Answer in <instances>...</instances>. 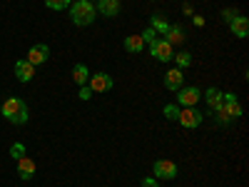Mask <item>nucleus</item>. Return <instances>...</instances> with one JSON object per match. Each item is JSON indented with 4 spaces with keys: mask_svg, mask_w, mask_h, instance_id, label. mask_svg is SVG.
Instances as JSON below:
<instances>
[{
    "mask_svg": "<svg viewBox=\"0 0 249 187\" xmlns=\"http://www.w3.org/2000/svg\"><path fill=\"white\" fill-rule=\"evenodd\" d=\"M172 60L177 62V68H179V70H187V68L192 65V55L187 53V50H182V53H175V57H172Z\"/></svg>",
    "mask_w": 249,
    "mask_h": 187,
    "instance_id": "6ab92c4d",
    "label": "nucleus"
},
{
    "mask_svg": "<svg viewBox=\"0 0 249 187\" xmlns=\"http://www.w3.org/2000/svg\"><path fill=\"white\" fill-rule=\"evenodd\" d=\"M142 187H160V182H157V177H144Z\"/></svg>",
    "mask_w": 249,
    "mask_h": 187,
    "instance_id": "393cba45",
    "label": "nucleus"
},
{
    "mask_svg": "<svg viewBox=\"0 0 249 187\" xmlns=\"http://www.w3.org/2000/svg\"><path fill=\"white\" fill-rule=\"evenodd\" d=\"M33 75H35V68L30 65L28 60H15V77L20 82H30Z\"/></svg>",
    "mask_w": 249,
    "mask_h": 187,
    "instance_id": "9d476101",
    "label": "nucleus"
},
{
    "mask_svg": "<svg viewBox=\"0 0 249 187\" xmlns=\"http://www.w3.org/2000/svg\"><path fill=\"white\" fill-rule=\"evenodd\" d=\"M122 48L127 50V53H132V55H137V53H142L144 43H142V37H140V35H127V37L122 40Z\"/></svg>",
    "mask_w": 249,
    "mask_h": 187,
    "instance_id": "4468645a",
    "label": "nucleus"
},
{
    "mask_svg": "<svg viewBox=\"0 0 249 187\" xmlns=\"http://www.w3.org/2000/svg\"><path fill=\"white\" fill-rule=\"evenodd\" d=\"M164 40L175 48V45H182L184 43V30L179 28V25H170V30L164 33Z\"/></svg>",
    "mask_w": 249,
    "mask_h": 187,
    "instance_id": "2eb2a0df",
    "label": "nucleus"
},
{
    "mask_svg": "<svg viewBox=\"0 0 249 187\" xmlns=\"http://www.w3.org/2000/svg\"><path fill=\"white\" fill-rule=\"evenodd\" d=\"M164 117L167 120H177V115H179V105H175V102H170V105H164Z\"/></svg>",
    "mask_w": 249,
    "mask_h": 187,
    "instance_id": "5701e85b",
    "label": "nucleus"
},
{
    "mask_svg": "<svg viewBox=\"0 0 249 187\" xmlns=\"http://www.w3.org/2000/svg\"><path fill=\"white\" fill-rule=\"evenodd\" d=\"M10 157H13L15 162H18L20 157H25V145H23V142H13V145H10Z\"/></svg>",
    "mask_w": 249,
    "mask_h": 187,
    "instance_id": "aec40b11",
    "label": "nucleus"
},
{
    "mask_svg": "<svg viewBox=\"0 0 249 187\" xmlns=\"http://www.w3.org/2000/svg\"><path fill=\"white\" fill-rule=\"evenodd\" d=\"M140 37H142V43H144V45H152L155 40H157V33H155L152 28H144V30L140 33Z\"/></svg>",
    "mask_w": 249,
    "mask_h": 187,
    "instance_id": "4be33fe9",
    "label": "nucleus"
},
{
    "mask_svg": "<svg viewBox=\"0 0 249 187\" xmlns=\"http://www.w3.org/2000/svg\"><path fill=\"white\" fill-rule=\"evenodd\" d=\"M199 97H202V90L199 88H179L177 90V102L182 108H195L197 102H199Z\"/></svg>",
    "mask_w": 249,
    "mask_h": 187,
    "instance_id": "0eeeda50",
    "label": "nucleus"
},
{
    "mask_svg": "<svg viewBox=\"0 0 249 187\" xmlns=\"http://www.w3.org/2000/svg\"><path fill=\"white\" fill-rule=\"evenodd\" d=\"M164 88L172 90V93H177L179 88H184V73L179 68L167 70V73H164Z\"/></svg>",
    "mask_w": 249,
    "mask_h": 187,
    "instance_id": "1a4fd4ad",
    "label": "nucleus"
},
{
    "mask_svg": "<svg viewBox=\"0 0 249 187\" xmlns=\"http://www.w3.org/2000/svg\"><path fill=\"white\" fill-rule=\"evenodd\" d=\"M152 170H155V177L157 180H175L177 177V165L172 160H164V157L155 160Z\"/></svg>",
    "mask_w": 249,
    "mask_h": 187,
    "instance_id": "423d86ee",
    "label": "nucleus"
},
{
    "mask_svg": "<svg viewBox=\"0 0 249 187\" xmlns=\"http://www.w3.org/2000/svg\"><path fill=\"white\" fill-rule=\"evenodd\" d=\"M95 93L90 90V85H80V100H90Z\"/></svg>",
    "mask_w": 249,
    "mask_h": 187,
    "instance_id": "b1692460",
    "label": "nucleus"
},
{
    "mask_svg": "<svg viewBox=\"0 0 249 187\" xmlns=\"http://www.w3.org/2000/svg\"><path fill=\"white\" fill-rule=\"evenodd\" d=\"M222 15H224V20H227V23H230V20H234V18H237L239 13H237V10H224Z\"/></svg>",
    "mask_w": 249,
    "mask_h": 187,
    "instance_id": "a878e982",
    "label": "nucleus"
},
{
    "mask_svg": "<svg viewBox=\"0 0 249 187\" xmlns=\"http://www.w3.org/2000/svg\"><path fill=\"white\" fill-rule=\"evenodd\" d=\"M150 55H152L155 60H160V62H170V60L175 57V48H172L164 37H157L155 43L150 45Z\"/></svg>",
    "mask_w": 249,
    "mask_h": 187,
    "instance_id": "20e7f679",
    "label": "nucleus"
},
{
    "mask_svg": "<svg viewBox=\"0 0 249 187\" xmlns=\"http://www.w3.org/2000/svg\"><path fill=\"white\" fill-rule=\"evenodd\" d=\"M70 3L72 0H45V5L50 10H65V8H70Z\"/></svg>",
    "mask_w": 249,
    "mask_h": 187,
    "instance_id": "412c9836",
    "label": "nucleus"
},
{
    "mask_svg": "<svg viewBox=\"0 0 249 187\" xmlns=\"http://www.w3.org/2000/svg\"><path fill=\"white\" fill-rule=\"evenodd\" d=\"M202 95H204V100H207V105H210L212 110H217V108L222 105V93H219L217 88H207V90H204Z\"/></svg>",
    "mask_w": 249,
    "mask_h": 187,
    "instance_id": "a211bd4d",
    "label": "nucleus"
},
{
    "mask_svg": "<svg viewBox=\"0 0 249 187\" xmlns=\"http://www.w3.org/2000/svg\"><path fill=\"white\" fill-rule=\"evenodd\" d=\"M88 85H90L92 93H110V90L115 88V80H112V75H107V73H95V75H90Z\"/></svg>",
    "mask_w": 249,
    "mask_h": 187,
    "instance_id": "39448f33",
    "label": "nucleus"
},
{
    "mask_svg": "<svg viewBox=\"0 0 249 187\" xmlns=\"http://www.w3.org/2000/svg\"><path fill=\"white\" fill-rule=\"evenodd\" d=\"M72 80L77 82V85H88V80H90V70L85 62H77V65L72 68Z\"/></svg>",
    "mask_w": 249,
    "mask_h": 187,
    "instance_id": "dca6fc26",
    "label": "nucleus"
},
{
    "mask_svg": "<svg viewBox=\"0 0 249 187\" xmlns=\"http://www.w3.org/2000/svg\"><path fill=\"white\" fill-rule=\"evenodd\" d=\"M202 112L197 110V108H179V115H177V122L182 125V128L184 130H195V128H199V125H202Z\"/></svg>",
    "mask_w": 249,
    "mask_h": 187,
    "instance_id": "7ed1b4c3",
    "label": "nucleus"
},
{
    "mask_svg": "<svg viewBox=\"0 0 249 187\" xmlns=\"http://www.w3.org/2000/svg\"><path fill=\"white\" fill-rule=\"evenodd\" d=\"M230 30L234 33V37L244 40V37L249 35V20H247L244 15H237L234 20H230Z\"/></svg>",
    "mask_w": 249,
    "mask_h": 187,
    "instance_id": "f8f14e48",
    "label": "nucleus"
},
{
    "mask_svg": "<svg viewBox=\"0 0 249 187\" xmlns=\"http://www.w3.org/2000/svg\"><path fill=\"white\" fill-rule=\"evenodd\" d=\"M192 18H195V25H197V28L204 25V18H199V15H192Z\"/></svg>",
    "mask_w": 249,
    "mask_h": 187,
    "instance_id": "bb28decb",
    "label": "nucleus"
},
{
    "mask_svg": "<svg viewBox=\"0 0 249 187\" xmlns=\"http://www.w3.org/2000/svg\"><path fill=\"white\" fill-rule=\"evenodd\" d=\"M150 28L157 33V35H164L170 30V23H167V18H164L162 13H157V15H152V20H150Z\"/></svg>",
    "mask_w": 249,
    "mask_h": 187,
    "instance_id": "f3484780",
    "label": "nucleus"
},
{
    "mask_svg": "<svg viewBox=\"0 0 249 187\" xmlns=\"http://www.w3.org/2000/svg\"><path fill=\"white\" fill-rule=\"evenodd\" d=\"M0 115H3L8 122L13 125H25L30 112H28V105L20 97H8L5 102H0Z\"/></svg>",
    "mask_w": 249,
    "mask_h": 187,
    "instance_id": "f257e3e1",
    "label": "nucleus"
},
{
    "mask_svg": "<svg viewBox=\"0 0 249 187\" xmlns=\"http://www.w3.org/2000/svg\"><path fill=\"white\" fill-rule=\"evenodd\" d=\"M18 175H20V180H30L35 175V160H30L28 155L20 157L18 160Z\"/></svg>",
    "mask_w": 249,
    "mask_h": 187,
    "instance_id": "ddd939ff",
    "label": "nucleus"
},
{
    "mask_svg": "<svg viewBox=\"0 0 249 187\" xmlns=\"http://www.w3.org/2000/svg\"><path fill=\"white\" fill-rule=\"evenodd\" d=\"M48 57H50V48L45 45V43H40V45H33L30 50H28V62L33 68H37V65H43V62H48Z\"/></svg>",
    "mask_w": 249,
    "mask_h": 187,
    "instance_id": "6e6552de",
    "label": "nucleus"
},
{
    "mask_svg": "<svg viewBox=\"0 0 249 187\" xmlns=\"http://www.w3.org/2000/svg\"><path fill=\"white\" fill-rule=\"evenodd\" d=\"M90 3H92V0H90ZM95 3H97V0H95Z\"/></svg>",
    "mask_w": 249,
    "mask_h": 187,
    "instance_id": "cd10ccee",
    "label": "nucleus"
},
{
    "mask_svg": "<svg viewBox=\"0 0 249 187\" xmlns=\"http://www.w3.org/2000/svg\"><path fill=\"white\" fill-rule=\"evenodd\" d=\"M95 5L90 3V0H75V3H70V20L77 25V28H88L95 23Z\"/></svg>",
    "mask_w": 249,
    "mask_h": 187,
    "instance_id": "f03ea898",
    "label": "nucleus"
},
{
    "mask_svg": "<svg viewBox=\"0 0 249 187\" xmlns=\"http://www.w3.org/2000/svg\"><path fill=\"white\" fill-rule=\"evenodd\" d=\"M97 15H105V18H115L120 15V0H97Z\"/></svg>",
    "mask_w": 249,
    "mask_h": 187,
    "instance_id": "9b49d317",
    "label": "nucleus"
}]
</instances>
